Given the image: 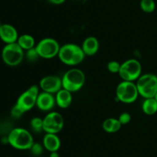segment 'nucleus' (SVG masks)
<instances>
[{
	"label": "nucleus",
	"instance_id": "nucleus-1",
	"mask_svg": "<svg viewBox=\"0 0 157 157\" xmlns=\"http://www.w3.org/2000/svg\"><path fill=\"white\" fill-rule=\"evenodd\" d=\"M58 57L64 64L74 66L82 62L85 54L81 46L74 43H67L61 46Z\"/></svg>",
	"mask_w": 157,
	"mask_h": 157
},
{
	"label": "nucleus",
	"instance_id": "nucleus-2",
	"mask_svg": "<svg viewBox=\"0 0 157 157\" xmlns=\"http://www.w3.org/2000/svg\"><path fill=\"white\" fill-rule=\"evenodd\" d=\"M7 142L12 147L18 150H29L35 143L30 132L21 127L11 130L8 135Z\"/></svg>",
	"mask_w": 157,
	"mask_h": 157
},
{
	"label": "nucleus",
	"instance_id": "nucleus-3",
	"mask_svg": "<svg viewBox=\"0 0 157 157\" xmlns=\"http://www.w3.org/2000/svg\"><path fill=\"white\" fill-rule=\"evenodd\" d=\"M85 79V75L81 69L72 68L63 75L61 78L62 87L71 92H78L84 86Z\"/></svg>",
	"mask_w": 157,
	"mask_h": 157
},
{
	"label": "nucleus",
	"instance_id": "nucleus-4",
	"mask_svg": "<svg viewBox=\"0 0 157 157\" xmlns=\"http://www.w3.org/2000/svg\"><path fill=\"white\" fill-rule=\"evenodd\" d=\"M139 94L144 99L153 98L157 92V75L153 73L143 74L136 80Z\"/></svg>",
	"mask_w": 157,
	"mask_h": 157
},
{
	"label": "nucleus",
	"instance_id": "nucleus-5",
	"mask_svg": "<svg viewBox=\"0 0 157 157\" xmlns=\"http://www.w3.org/2000/svg\"><path fill=\"white\" fill-rule=\"evenodd\" d=\"M137 86L134 82L123 80L117 86L116 97L124 103H133L139 96Z\"/></svg>",
	"mask_w": 157,
	"mask_h": 157
},
{
	"label": "nucleus",
	"instance_id": "nucleus-6",
	"mask_svg": "<svg viewBox=\"0 0 157 157\" xmlns=\"http://www.w3.org/2000/svg\"><path fill=\"white\" fill-rule=\"evenodd\" d=\"M118 74L123 80L136 81L142 75V65L136 58H129L121 64Z\"/></svg>",
	"mask_w": 157,
	"mask_h": 157
},
{
	"label": "nucleus",
	"instance_id": "nucleus-7",
	"mask_svg": "<svg viewBox=\"0 0 157 157\" xmlns=\"http://www.w3.org/2000/svg\"><path fill=\"white\" fill-rule=\"evenodd\" d=\"M2 58L8 66H18L24 58V50L17 42L6 44L2 51Z\"/></svg>",
	"mask_w": 157,
	"mask_h": 157
},
{
	"label": "nucleus",
	"instance_id": "nucleus-8",
	"mask_svg": "<svg viewBox=\"0 0 157 157\" xmlns=\"http://www.w3.org/2000/svg\"><path fill=\"white\" fill-rule=\"evenodd\" d=\"M59 43L53 38H44L40 40L35 46L40 58H52L58 56L60 50Z\"/></svg>",
	"mask_w": 157,
	"mask_h": 157
},
{
	"label": "nucleus",
	"instance_id": "nucleus-9",
	"mask_svg": "<svg viewBox=\"0 0 157 157\" xmlns=\"http://www.w3.org/2000/svg\"><path fill=\"white\" fill-rule=\"evenodd\" d=\"M39 93V86L33 85L19 95L15 104L24 112H28L36 106L37 98Z\"/></svg>",
	"mask_w": 157,
	"mask_h": 157
},
{
	"label": "nucleus",
	"instance_id": "nucleus-10",
	"mask_svg": "<svg viewBox=\"0 0 157 157\" xmlns=\"http://www.w3.org/2000/svg\"><path fill=\"white\" fill-rule=\"evenodd\" d=\"M64 125V118L58 112H49L43 118V131L46 133L58 134L62 130Z\"/></svg>",
	"mask_w": 157,
	"mask_h": 157
},
{
	"label": "nucleus",
	"instance_id": "nucleus-11",
	"mask_svg": "<svg viewBox=\"0 0 157 157\" xmlns=\"http://www.w3.org/2000/svg\"><path fill=\"white\" fill-rule=\"evenodd\" d=\"M39 88L43 92L51 94H56L62 89L61 78L57 75H46L41 78L39 82Z\"/></svg>",
	"mask_w": 157,
	"mask_h": 157
},
{
	"label": "nucleus",
	"instance_id": "nucleus-12",
	"mask_svg": "<svg viewBox=\"0 0 157 157\" xmlns=\"http://www.w3.org/2000/svg\"><path fill=\"white\" fill-rule=\"evenodd\" d=\"M55 104H56L55 96H54L53 94L43 92V91L38 94L36 106L40 110L44 111V112H49L55 107Z\"/></svg>",
	"mask_w": 157,
	"mask_h": 157
},
{
	"label": "nucleus",
	"instance_id": "nucleus-13",
	"mask_svg": "<svg viewBox=\"0 0 157 157\" xmlns=\"http://www.w3.org/2000/svg\"><path fill=\"white\" fill-rule=\"evenodd\" d=\"M17 29L10 24H2L0 26V38L6 44L17 42L18 38Z\"/></svg>",
	"mask_w": 157,
	"mask_h": 157
},
{
	"label": "nucleus",
	"instance_id": "nucleus-14",
	"mask_svg": "<svg viewBox=\"0 0 157 157\" xmlns=\"http://www.w3.org/2000/svg\"><path fill=\"white\" fill-rule=\"evenodd\" d=\"M42 145L50 152H58L61 148V139L57 134L46 133L43 137Z\"/></svg>",
	"mask_w": 157,
	"mask_h": 157
},
{
	"label": "nucleus",
	"instance_id": "nucleus-15",
	"mask_svg": "<svg viewBox=\"0 0 157 157\" xmlns=\"http://www.w3.org/2000/svg\"><path fill=\"white\" fill-rule=\"evenodd\" d=\"M100 43L98 38L94 36H88L84 40L82 43L83 51H84L85 55H95L99 50Z\"/></svg>",
	"mask_w": 157,
	"mask_h": 157
},
{
	"label": "nucleus",
	"instance_id": "nucleus-16",
	"mask_svg": "<svg viewBox=\"0 0 157 157\" xmlns=\"http://www.w3.org/2000/svg\"><path fill=\"white\" fill-rule=\"evenodd\" d=\"M73 97L72 92H69L67 89H61L55 94V102L56 104L61 109H67L71 105Z\"/></svg>",
	"mask_w": 157,
	"mask_h": 157
},
{
	"label": "nucleus",
	"instance_id": "nucleus-17",
	"mask_svg": "<svg viewBox=\"0 0 157 157\" xmlns=\"http://www.w3.org/2000/svg\"><path fill=\"white\" fill-rule=\"evenodd\" d=\"M17 43L24 51H28L35 47V40L32 35L29 34H23L18 36Z\"/></svg>",
	"mask_w": 157,
	"mask_h": 157
},
{
	"label": "nucleus",
	"instance_id": "nucleus-18",
	"mask_svg": "<svg viewBox=\"0 0 157 157\" xmlns=\"http://www.w3.org/2000/svg\"><path fill=\"white\" fill-rule=\"evenodd\" d=\"M122 124L118 119L108 118L103 122L102 127L105 132L108 133H114L121 129Z\"/></svg>",
	"mask_w": 157,
	"mask_h": 157
},
{
	"label": "nucleus",
	"instance_id": "nucleus-19",
	"mask_svg": "<svg viewBox=\"0 0 157 157\" xmlns=\"http://www.w3.org/2000/svg\"><path fill=\"white\" fill-rule=\"evenodd\" d=\"M143 112L148 115H154L157 112V101L156 99L147 98L145 99L142 104Z\"/></svg>",
	"mask_w": 157,
	"mask_h": 157
},
{
	"label": "nucleus",
	"instance_id": "nucleus-20",
	"mask_svg": "<svg viewBox=\"0 0 157 157\" xmlns=\"http://www.w3.org/2000/svg\"><path fill=\"white\" fill-rule=\"evenodd\" d=\"M140 9L146 13H152L156 9V3L154 0H141Z\"/></svg>",
	"mask_w": 157,
	"mask_h": 157
},
{
	"label": "nucleus",
	"instance_id": "nucleus-21",
	"mask_svg": "<svg viewBox=\"0 0 157 157\" xmlns=\"http://www.w3.org/2000/svg\"><path fill=\"white\" fill-rule=\"evenodd\" d=\"M30 125L34 132H41L43 130V119L40 117H34L31 120Z\"/></svg>",
	"mask_w": 157,
	"mask_h": 157
},
{
	"label": "nucleus",
	"instance_id": "nucleus-22",
	"mask_svg": "<svg viewBox=\"0 0 157 157\" xmlns=\"http://www.w3.org/2000/svg\"><path fill=\"white\" fill-rule=\"evenodd\" d=\"M44 149V146H43V145H41V143H34L29 150L31 151V153H32L34 156H40V155L43 153Z\"/></svg>",
	"mask_w": 157,
	"mask_h": 157
},
{
	"label": "nucleus",
	"instance_id": "nucleus-23",
	"mask_svg": "<svg viewBox=\"0 0 157 157\" xmlns=\"http://www.w3.org/2000/svg\"><path fill=\"white\" fill-rule=\"evenodd\" d=\"M121 66V64L119 62L116 61V60H112V61H110L107 63V68L109 72H111V73H119Z\"/></svg>",
	"mask_w": 157,
	"mask_h": 157
},
{
	"label": "nucleus",
	"instance_id": "nucleus-24",
	"mask_svg": "<svg viewBox=\"0 0 157 157\" xmlns=\"http://www.w3.org/2000/svg\"><path fill=\"white\" fill-rule=\"evenodd\" d=\"M26 57H27V58L29 60V61H32V62L36 61V60H38V58H40L39 55H38L35 47L26 51Z\"/></svg>",
	"mask_w": 157,
	"mask_h": 157
},
{
	"label": "nucleus",
	"instance_id": "nucleus-25",
	"mask_svg": "<svg viewBox=\"0 0 157 157\" xmlns=\"http://www.w3.org/2000/svg\"><path fill=\"white\" fill-rule=\"evenodd\" d=\"M118 119H119L120 123L122 124V126L123 125H127L131 121V115H130V114L128 113V112H122V113L120 115Z\"/></svg>",
	"mask_w": 157,
	"mask_h": 157
},
{
	"label": "nucleus",
	"instance_id": "nucleus-26",
	"mask_svg": "<svg viewBox=\"0 0 157 157\" xmlns=\"http://www.w3.org/2000/svg\"><path fill=\"white\" fill-rule=\"evenodd\" d=\"M24 113L25 112H23L22 109H21V108L18 107L16 104L12 107V110H11V115H12V116L15 119L20 118Z\"/></svg>",
	"mask_w": 157,
	"mask_h": 157
},
{
	"label": "nucleus",
	"instance_id": "nucleus-27",
	"mask_svg": "<svg viewBox=\"0 0 157 157\" xmlns=\"http://www.w3.org/2000/svg\"><path fill=\"white\" fill-rule=\"evenodd\" d=\"M66 0H48L50 3L53 5H61L65 2Z\"/></svg>",
	"mask_w": 157,
	"mask_h": 157
},
{
	"label": "nucleus",
	"instance_id": "nucleus-28",
	"mask_svg": "<svg viewBox=\"0 0 157 157\" xmlns=\"http://www.w3.org/2000/svg\"><path fill=\"white\" fill-rule=\"evenodd\" d=\"M49 157H61V156H60L59 153H58V152H51Z\"/></svg>",
	"mask_w": 157,
	"mask_h": 157
},
{
	"label": "nucleus",
	"instance_id": "nucleus-29",
	"mask_svg": "<svg viewBox=\"0 0 157 157\" xmlns=\"http://www.w3.org/2000/svg\"><path fill=\"white\" fill-rule=\"evenodd\" d=\"M154 98H155V99H156V101H157V92H156V95H155Z\"/></svg>",
	"mask_w": 157,
	"mask_h": 157
},
{
	"label": "nucleus",
	"instance_id": "nucleus-30",
	"mask_svg": "<svg viewBox=\"0 0 157 157\" xmlns=\"http://www.w3.org/2000/svg\"><path fill=\"white\" fill-rule=\"evenodd\" d=\"M6 157H11V156H6Z\"/></svg>",
	"mask_w": 157,
	"mask_h": 157
}]
</instances>
